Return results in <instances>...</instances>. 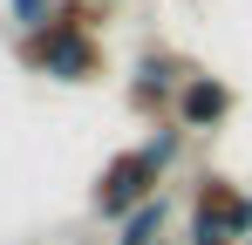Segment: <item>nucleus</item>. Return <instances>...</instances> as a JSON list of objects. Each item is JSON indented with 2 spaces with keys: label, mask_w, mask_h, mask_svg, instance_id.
<instances>
[{
  "label": "nucleus",
  "mask_w": 252,
  "mask_h": 245,
  "mask_svg": "<svg viewBox=\"0 0 252 245\" xmlns=\"http://www.w3.org/2000/svg\"><path fill=\"white\" fill-rule=\"evenodd\" d=\"M21 61H28L34 75H55V82H95L102 48L89 34V7H62L48 28L21 34Z\"/></svg>",
  "instance_id": "nucleus-1"
},
{
  "label": "nucleus",
  "mask_w": 252,
  "mask_h": 245,
  "mask_svg": "<svg viewBox=\"0 0 252 245\" xmlns=\"http://www.w3.org/2000/svg\"><path fill=\"white\" fill-rule=\"evenodd\" d=\"M164 191V170L143 157V143H129V150H116V157L102 163V177H95V191H89V211L102 218V225H123L136 204H150Z\"/></svg>",
  "instance_id": "nucleus-2"
},
{
  "label": "nucleus",
  "mask_w": 252,
  "mask_h": 245,
  "mask_svg": "<svg viewBox=\"0 0 252 245\" xmlns=\"http://www.w3.org/2000/svg\"><path fill=\"white\" fill-rule=\"evenodd\" d=\"M232 102H239V95H232L218 75H191L184 89H177V116H170V122H184L191 136H211L218 122L232 116Z\"/></svg>",
  "instance_id": "nucleus-3"
},
{
  "label": "nucleus",
  "mask_w": 252,
  "mask_h": 245,
  "mask_svg": "<svg viewBox=\"0 0 252 245\" xmlns=\"http://www.w3.org/2000/svg\"><path fill=\"white\" fill-rule=\"evenodd\" d=\"M191 75H177V61L170 55H143V68H136V82H129V102L150 116V109H164L170 102V89H184Z\"/></svg>",
  "instance_id": "nucleus-4"
},
{
  "label": "nucleus",
  "mask_w": 252,
  "mask_h": 245,
  "mask_svg": "<svg viewBox=\"0 0 252 245\" xmlns=\"http://www.w3.org/2000/svg\"><path fill=\"white\" fill-rule=\"evenodd\" d=\"M164 225H170V198L157 191L150 204H136L123 225H116V239H109V245H164Z\"/></svg>",
  "instance_id": "nucleus-5"
},
{
  "label": "nucleus",
  "mask_w": 252,
  "mask_h": 245,
  "mask_svg": "<svg viewBox=\"0 0 252 245\" xmlns=\"http://www.w3.org/2000/svg\"><path fill=\"white\" fill-rule=\"evenodd\" d=\"M184 136H191V129H184V122H164V129H150V136H143V157L157 163V170H177V157H184Z\"/></svg>",
  "instance_id": "nucleus-6"
},
{
  "label": "nucleus",
  "mask_w": 252,
  "mask_h": 245,
  "mask_svg": "<svg viewBox=\"0 0 252 245\" xmlns=\"http://www.w3.org/2000/svg\"><path fill=\"white\" fill-rule=\"evenodd\" d=\"M7 14H14L21 34H34V28H48V21L62 14V0H7Z\"/></svg>",
  "instance_id": "nucleus-7"
},
{
  "label": "nucleus",
  "mask_w": 252,
  "mask_h": 245,
  "mask_svg": "<svg viewBox=\"0 0 252 245\" xmlns=\"http://www.w3.org/2000/svg\"><path fill=\"white\" fill-rule=\"evenodd\" d=\"M225 239H239V245L252 239V191H239V198L225 204Z\"/></svg>",
  "instance_id": "nucleus-8"
},
{
  "label": "nucleus",
  "mask_w": 252,
  "mask_h": 245,
  "mask_svg": "<svg viewBox=\"0 0 252 245\" xmlns=\"http://www.w3.org/2000/svg\"><path fill=\"white\" fill-rule=\"evenodd\" d=\"M246 245H252V239H246Z\"/></svg>",
  "instance_id": "nucleus-9"
},
{
  "label": "nucleus",
  "mask_w": 252,
  "mask_h": 245,
  "mask_svg": "<svg viewBox=\"0 0 252 245\" xmlns=\"http://www.w3.org/2000/svg\"><path fill=\"white\" fill-rule=\"evenodd\" d=\"M164 245H170V239H164Z\"/></svg>",
  "instance_id": "nucleus-10"
}]
</instances>
